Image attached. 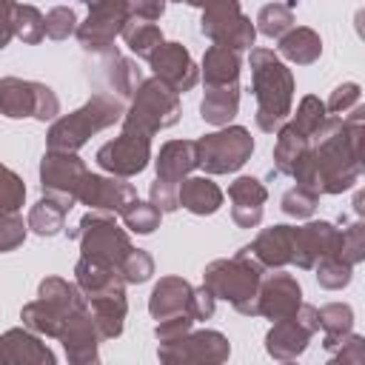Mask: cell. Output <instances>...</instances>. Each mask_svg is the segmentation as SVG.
<instances>
[{"label": "cell", "mask_w": 365, "mask_h": 365, "mask_svg": "<svg viewBox=\"0 0 365 365\" xmlns=\"http://www.w3.org/2000/svg\"><path fill=\"white\" fill-rule=\"evenodd\" d=\"M362 103L345 117H325L308 140L305 157L291 171L297 185L314 194H342L354 188L362 174Z\"/></svg>", "instance_id": "1"}, {"label": "cell", "mask_w": 365, "mask_h": 365, "mask_svg": "<svg viewBox=\"0 0 365 365\" xmlns=\"http://www.w3.org/2000/svg\"><path fill=\"white\" fill-rule=\"evenodd\" d=\"M251 88L257 97V125L271 134L291 114L294 74L271 48H251Z\"/></svg>", "instance_id": "2"}, {"label": "cell", "mask_w": 365, "mask_h": 365, "mask_svg": "<svg viewBox=\"0 0 365 365\" xmlns=\"http://www.w3.org/2000/svg\"><path fill=\"white\" fill-rule=\"evenodd\" d=\"M265 277V268L251 259L245 251H237L231 259H214L202 271V288L214 299L231 302V308L242 317H259L257 314V294L259 282Z\"/></svg>", "instance_id": "3"}, {"label": "cell", "mask_w": 365, "mask_h": 365, "mask_svg": "<svg viewBox=\"0 0 365 365\" xmlns=\"http://www.w3.org/2000/svg\"><path fill=\"white\" fill-rule=\"evenodd\" d=\"M125 106L123 100L97 91L88 97L86 106H80L77 111L60 117L51 123L48 128V151H66V154H77V148H83L88 143V137L111 128L114 123H123Z\"/></svg>", "instance_id": "4"}, {"label": "cell", "mask_w": 365, "mask_h": 365, "mask_svg": "<svg viewBox=\"0 0 365 365\" xmlns=\"http://www.w3.org/2000/svg\"><path fill=\"white\" fill-rule=\"evenodd\" d=\"M177 120H180V97L157 77H148L134 91L131 106L123 114V128L137 131L143 137H154L157 131L171 128Z\"/></svg>", "instance_id": "5"}, {"label": "cell", "mask_w": 365, "mask_h": 365, "mask_svg": "<svg viewBox=\"0 0 365 365\" xmlns=\"http://www.w3.org/2000/svg\"><path fill=\"white\" fill-rule=\"evenodd\" d=\"M68 237H74L80 242L83 259H94L100 265L117 268L123 265V259L134 251L128 234L114 222L111 214H100V211H88L74 231H68Z\"/></svg>", "instance_id": "6"}, {"label": "cell", "mask_w": 365, "mask_h": 365, "mask_svg": "<svg viewBox=\"0 0 365 365\" xmlns=\"http://www.w3.org/2000/svg\"><path fill=\"white\" fill-rule=\"evenodd\" d=\"M197 145V168L205 174H231L242 168L254 151V137L242 125H225L220 131H211L200 140Z\"/></svg>", "instance_id": "7"}, {"label": "cell", "mask_w": 365, "mask_h": 365, "mask_svg": "<svg viewBox=\"0 0 365 365\" xmlns=\"http://www.w3.org/2000/svg\"><path fill=\"white\" fill-rule=\"evenodd\" d=\"M0 114H6L11 120L34 117V120L46 123L60 114V100L46 83L3 77L0 80Z\"/></svg>", "instance_id": "8"}, {"label": "cell", "mask_w": 365, "mask_h": 365, "mask_svg": "<svg viewBox=\"0 0 365 365\" xmlns=\"http://www.w3.org/2000/svg\"><path fill=\"white\" fill-rule=\"evenodd\" d=\"M231 356V345L220 331H188L171 342H160L157 359L160 365H225Z\"/></svg>", "instance_id": "9"}, {"label": "cell", "mask_w": 365, "mask_h": 365, "mask_svg": "<svg viewBox=\"0 0 365 365\" xmlns=\"http://www.w3.org/2000/svg\"><path fill=\"white\" fill-rule=\"evenodd\" d=\"M200 31L214 43L222 46L228 51H242L251 48L257 40V29L254 23L242 14L240 3L228 0V3H208L202 9V20H200Z\"/></svg>", "instance_id": "10"}, {"label": "cell", "mask_w": 365, "mask_h": 365, "mask_svg": "<svg viewBox=\"0 0 365 365\" xmlns=\"http://www.w3.org/2000/svg\"><path fill=\"white\" fill-rule=\"evenodd\" d=\"M88 168L77 154L66 151H46L40 163V188L46 200H54L60 208L71 211L77 202V194L83 188Z\"/></svg>", "instance_id": "11"}, {"label": "cell", "mask_w": 365, "mask_h": 365, "mask_svg": "<svg viewBox=\"0 0 365 365\" xmlns=\"http://www.w3.org/2000/svg\"><path fill=\"white\" fill-rule=\"evenodd\" d=\"M317 331H319L317 308L302 302L294 317H285V319L271 325V331L265 334V351L277 362H294L308 348V339Z\"/></svg>", "instance_id": "12"}, {"label": "cell", "mask_w": 365, "mask_h": 365, "mask_svg": "<svg viewBox=\"0 0 365 365\" xmlns=\"http://www.w3.org/2000/svg\"><path fill=\"white\" fill-rule=\"evenodd\" d=\"M128 23V3L125 0H100L88 6L86 23L77 26V40L91 54H106L114 37Z\"/></svg>", "instance_id": "13"}, {"label": "cell", "mask_w": 365, "mask_h": 365, "mask_svg": "<svg viewBox=\"0 0 365 365\" xmlns=\"http://www.w3.org/2000/svg\"><path fill=\"white\" fill-rule=\"evenodd\" d=\"M97 165L103 171H108L111 177L128 180L134 174H140L148 160H151V137H143L137 131H120V137H114L111 143L97 148Z\"/></svg>", "instance_id": "14"}, {"label": "cell", "mask_w": 365, "mask_h": 365, "mask_svg": "<svg viewBox=\"0 0 365 365\" xmlns=\"http://www.w3.org/2000/svg\"><path fill=\"white\" fill-rule=\"evenodd\" d=\"M339 242H342V231L328 222V220H314L305 222L294 231V254L291 262L297 268H317L322 259L328 257H339Z\"/></svg>", "instance_id": "15"}, {"label": "cell", "mask_w": 365, "mask_h": 365, "mask_svg": "<svg viewBox=\"0 0 365 365\" xmlns=\"http://www.w3.org/2000/svg\"><path fill=\"white\" fill-rule=\"evenodd\" d=\"M148 66L154 71V77L168 86L174 94L180 91H191L200 80V68L197 63L191 60L188 48L182 43H163L151 57H148Z\"/></svg>", "instance_id": "16"}, {"label": "cell", "mask_w": 365, "mask_h": 365, "mask_svg": "<svg viewBox=\"0 0 365 365\" xmlns=\"http://www.w3.org/2000/svg\"><path fill=\"white\" fill-rule=\"evenodd\" d=\"M134 200H137V188L128 180L100 177V174H86L83 188L77 194V202L100 214H123Z\"/></svg>", "instance_id": "17"}, {"label": "cell", "mask_w": 365, "mask_h": 365, "mask_svg": "<svg viewBox=\"0 0 365 365\" xmlns=\"http://www.w3.org/2000/svg\"><path fill=\"white\" fill-rule=\"evenodd\" d=\"M299 305H302V288H299L297 277H291V274L262 277L259 294H257V314L259 317L279 322L285 317H294Z\"/></svg>", "instance_id": "18"}, {"label": "cell", "mask_w": 365, "mask_h": 365, "mask_svg": "<svg viewBox=\"0 0 365 365\" xmlns=\"http://www.w3.org/2000/svg\"><path fill=\"white\" fill-rule=\"evenodd\" d=\"M0 365H57L54 351L26 328L0 334Z\"/></svg>", "instance_id": "19"}, {"label": "cell", "mask_w": 365, "mask_h": 365, "mask_svg": "<svg viewBox=\"0 0 365 365\" xmlns=\"http://www.w3.org/2000/svg\"><path fill=\"white\" fill-rule=\"evenodd\" d=\"M231 220L240 228H257L262 222V205L268 200V188L257 177H237L228 185Z\"/></svg>", "instance_id": "20"}, {"label": "cell", "mask_w": 365, "mask_h": 365, "mask_svg": "<svg viewBox=\"0 0 365 365\" xmlns=\"http://www.w3.org/2000/svg\"><path fill=\"white\" fill-rule=\"evenodd\" d=\"M294 231H297V225L262 228L257 234V240L251 245H245L242 251L251 259H257L262 268H282L291 262V254H294Z\"/></svg>", "instance_id": "21"}, {"label": "cell", "mask_w": 365, "mask_h": 365, "mask_svg": "<svg viewBox=\"0 0 365 365\" xmlns=\"http://www.w3.org/2000/svg\"><path fill=\"white\" fill-rule=\"evenodd\" d=\"M60 342L66 348V356H68V365H86V362H97V342L100 334L94 328V319H91V311H83L77 314L74 319L66 322L63 334H60Z\"/></svg>", "instance_id": "22"}, {"label": "cell", "mask_w": 365, "mask_h": 365, "mask_svg": "<svg viewBox=\"0 0 365 365\" xmlns=\"http://www.w3.org/2000/svg\"><path fill=\"white\" fill-rule=\"evenodd\" d=\"M97 68H100V74H103V80L108 86L106 94H111L117 100H131L134 91L143 86V71L137 68V63L123 57L117 48H108L106 54H100V66Z\"/></svg>", "instance_id": "23"}, {"label": "cell", "mask_w": 365, "mask_h": 365, "mask_svg": "<svg viewBox=\"0 0 365 365\" xmlns=\"http://www.w3.org/2000/svg\"><path fill=\"white\" fill-rule=\"evenodd\" d=\"M191 297H194V285L182 277H163L151 297H148V314L160 322L177 314H191Z\"/></svg>", "instance_id": "24"}, {"label": "cell", "mask_w": 365, "mask_h": 365, "mask_svg": "<svg viewBox=\"0 0 365 365\" xmlns=\"http://www.w3.org/2000/svg\"><path fill=\"white\" fill-rule=\"evenodd\" d=\"M154 165H157V180L160 182H168V185L180 188V182L188 180V174L197 168L194 140H168V143H163Z\"/></svg>", "instance_id": "25"}, {"label": "cell", "mask_w": 365, "mask_h": 365, "mask_svg": "<svg viewBox=\"0 0 365 365\" xmlns=\"http://www.w3.org/2000/svg\"><path fill=\"white\" fill-rule=\"evenodd\" d=\"M37 299H40L48 311H54L63 322H68V319H74L77 314L88 311V302H86V297L80 294V288H77L74 282L63 279V277H46V279L40 282V288H37Z\"/></svg>", "instance_id": "26"}, {"label": "cell", "mask_w": 365, "mask_h": 365, "mask_svg": "<svg viewBox=\"0 0 365 365\" xmlns=\"http://www.w3.org/2000/svg\"><path fill=\"white\" fill-rule=\"evenodd\" d=\"M88 311L94 319V328L100 334V339H114L123 334V322H125V288H117L111 294H103L97 299H88Z\"/></svg>", "instance_id": "27"}, {"label": "cell", "mask_w": 365, "mask_h": 365, "mask_svg": "<svg viewBox=\"0 0 365 365\" xmlns=\"http://www.w3.org/2000/svg\"><path fill=\"white\" fill-rule=\"evenodd\" d=\"M74 285L80 288V294L86 297V302L88 299H97L103 294H111L117 288H125V282H123V277H120L117 268L100 265L94 259H83V257H80V262L74 268Z\"/></svg>", "instance_id": "28"}, {"label": "cell", "mask_w": 365, "mask_h": 365, "mask_svg": "<svg viewBox=\"0 0 365 365\" xmlns=\"http://www.w3.org/2000/svg\"><path fill=\"white\" fill-rule=\"evenodd\" d=\"M177 200L185 211L197 214V217H208L214 211H220L222 205V188L208 180V177H188L180 182V191H177Z\"/></svg>", "instance_id": "29"}, {"label": "cell", "mask_w": 365, "mask_h": 365, "mask_svg": "<svg viewBox=\"0 0 365 365\" xmlns=\"http://www.w3.org/2000/svg\"><path fill=\"white\" fill-rule=\"evenodd\" d=\"M317 319H319V328L325 331L322 348L331 354L354 334V308L348 302H328L317 308Z\"/></svg>", "instance_id": "30"}, {"label": "cell", "mask_w": 365, "mask_h": 365, "mask_svg": "<svg viewBox=\"0 0 365 365\" xmlns=\"http://www.w3.org/2000/svg\"><path fill=\"white\" fill-rule=\"evenodd\" d=\"M240 108V83L231 86H217V88H205V97L200 103V117L211 125L225 128Z\"/></svg>", "instance_id": "31"}, {"label": "cell", "mask_w": 365, "mask_h": 365, "mask_svg": "<svg viewBox=\"0 0 365 365\" xmlns=\"http://www.w3.org/2000/svg\"><path fill=\"white\" fill-rule=\"evenodd\" d=\"M240 68H242V63H240V54L237 51H228L222 46H208L205 48V57H202V80H205V88L237 83Z\"/></svg>", "instance_id": "32"}, {"label": "cell", "mask_w": 365, "mask_h": 365, "mask_svg": "<svg viewBox=\"0 0 365 365\" xmlns=\"http://www.w3.org/2000/svg\"><path fill=\"white\" fill-rule=\"evenodd\" d=\"M279 54L297 66H311L314 60H319L322 54V40L314 29H305V26H297L291 31H285L279 37Z\"/></svg>", "instance_id": "33"}, {"label": "cell", "mask_w": 365, "mask_h": 365, "mask_svg": "<svg viewBox=\"0 0 365 365\" xmlns=\"http://www.w3.org/2000/svg\"><path fill=\"white\" fill-rule=\"evenodd\" d=\"M308 151V137H302L291 123H285L277 134V145H274V171L277 174H288L297 168V163L305 157Z\"/></svg>", "instance_id": "34"}, {"label": "cell", "mask_w": 365, "mask_h": 365, "mask_svg": "<svg viewBox=\"0 0 365 365\" xmlns=\"http://www.w3.org/2000/svg\"><path fill=\"white\" fill-rule=\"evenodd\" d=\"M120 37L125 40V46L137 54V57H143V60H148L165 40H163V31H160V26L157 23H145V20H131L128 17V23L123 26V31H120Z\"/></svg>", "instance_id": "35"}, {"label": "cell", "mask_w": 365, "mask_h": 365, "mask_svg": "<svg viewBox=\"0 0 365 365\" xmlns=\"http://www.w3.org/2000/svg\"><path fill=\"white\" fill-rule=\"evenodd\" d=\"M66 208H60L54 200H40V202H34L31 205V211H29V228L37 234V237H54V234H60L63 231V225H66Z\"/></svg>", "instance_id": "36"}, {"label": "cell", "mask_w": 365, "mask_h": 365, "mask_svg": "<svg viewBox=\"0 0 365 365\" xmlns=\"http://www.w3.org/2000/svg\"><path fill=\"white\" fill-rule=\"evenodd\" d=\"M20 319L26 325V331H34V334H43V336H57V339H60V334L66 328V322L54 311H48L40 299L26 302L23 311H20Z\"/></svg>", "instance_id": "37"}, {"label": "cell", "mask_w": 365, "mask_h": 365, "mask_svg": "<svg viewBox=\"0 0 365 365\" xmlns=\"http://www.w3.org/2000/svg\"><path fill=\"white\" fill-rule=\"evenodd\" d=\"M257 29L265 34V37H282L285 31L294 29V3H268L259 9L257 14Z\"/></svg>", "instance_id": "38"}, {"label": "cell", "mask_w": 365, "mask_h": 365, "mask_svg": "<svg viewBox=\"0 0 365 365\" xmlns=\"http://www.w3.org/2000/svg\"><path fill=\"white\" fill-rule=\"evenodd\" d=\"M11 23H14V37H20L29 46H34V43H40L46 37V31H43V14L34 6L14 3L11 6Z\"/></svg>", "instance_id": "39"}, {"label": "cell", "mask_w": 365, "mask_h": 365, "mask_svg": "<svg viewBox=\"0 0 365 365\" xmlns=\"http://www.w3.org/2000/svg\"><path fill=\"white\" fill-rule=\"evenodd\" d=\"M325 117H328L325 103H322L319 97H314V94H305V97L299 100V106H297V114H294L291 125H294L302 137L311 140V137L317 134V128L325 123Z\"/></svg>", "instance_id": "40"}, {"label": "cell", "mask_w": 365, "mask_h": 365, "mask_svg": "<svg viewBox=\"0 0 365 365\" xmlns=\"http://www.w3.org/2000/svg\"><path fill=\"white\" fill-rule=\"evenodd\" d=\"M120 217H123V225L134 234H151L154 228H160V220H163V214L151 202H143V200H134Z\"/></svg>", "instance_id": "41"}, {"label": "cell", "mask_w": 365, "mask_h": 365, "mask_svg": "<svg viewBox=\"0 0 365 365\" xmlns=\"http://www.w3.org/2000/svg\"><path fill=\"white\" fill-rule=\"evenodd\" d=\"M23 200H26V185H23V180H20L11 168L0 165V217L17 214L20 205H23Z\"/></svg>", "instance_id": "42"}, {"label": "cell", "mask_w": 365, "mask_h": 365, "mask_svg": "<svg viewBox=\"0 0 365 365\" xmlns=\"http://www.w3.org/2000/svg\"><path fill=\"white\" fill-rule=\"evenodd\" d=\"M317 202H319V194L302 188V185H294L282 194V214L285 217H294V220H308L314 211H317Z\"/></svg>", "instance_id": "43"}, {"label": "cell", "mask_w": 365, "mask_h": 365, "mask_svg": "<svg viewBox=\"0 0 365 365\" xmlns=\"http://www.w3.org/2000/svg\"><path fill=\"white\" fill-rule=\"evenodd\" d=\"M339 231H342L339 259L354 268V265H359V262L365 259V225L356 220V222H351V225H345V228H339Z\"/></svg>", "instance_id": "44"}, {"label": "cell", "mask_w": 365, "mask_h": 365, "mask_svg": "<svg viewBox=\"0 0 365 365\" xmlns=\"http://www.w3.org/2000/svg\"><path fill=\"white\" fill-rule=\"evenodd\" d=\"M314 271H317V282H319V288H325V291H339V288H345V285L351 282V277H354V268L345 265L339 257H328V259H322Z\"/></svg>", "instance_id": "45"}, {"label": "cell", "mask_w": 365, "mask_h": 365, "mask_svg": "<svg viewBox=\"0 0 365 365\" xmlns=\"http://www.w3.org/2000/svg\"><path fill=\"white\" fill-rule=\"evenodd\" d=\"M43 31L51 40H66L68 34H74L77 31V14H74V9H68V6L48 9L43 14Z\"/></svg>", "instance_id": "46"}, {"label": "cell", "mask_w": 365, "mask_h": 365, "mask_svg": "<svg viewBox=\"0 0 365 365\" xmlns=\"http://www.w3.org/2000/svg\"><path fill=\"white\" fill-rule=\"evenodd\" d=\"M151 274H154V259H151V254L143 251V248H134V251L123 259V265H120V277H123L125 285H140V282L151 279Z\"/></svg>", "instance_id": "47"}, {"label": "cell", "mask_w": 365, "mask_h": 365, "mask_svg": "<svg viewBox=\"0 0 365 365\" xmlns=\"http://www.w3.org/2000/svg\"><path fill=\"white\" fill-rule=\"evenodd\" d=\"M359 97H362L359 83H342L331 91V97L325 103V111L334 114V117H345L348 111H354L359 106Z\"/></svg>", "instance_id": "48"}, {"label": "cell", "mask_w": 365, "mask_h": 365, "mask_svg": "<svg viewBox=\"0 0 365 365\" xmlns=\"http://www.w3.org/2000/svg\"><path fill=\"white\" fill-rule=\"evenodd\" d=\"M26 228H29V225H23V217H17V214L0 217V254L14 251L17 245H23Z\"/></svg>", "instance_id": "49"}, {"label": "cell", "mask_w": 365, "mask_h": 365, "mask_svg": "<svg viewBox=\"0 0 365 365\" xmlns=\"http://www.w3.org/2000/svg\"><path fill=\"white\" fill-rule=\"evenodd\" d=\"M325 365H365V339L359 334H351Z\"/></svg>", "instance_id": "50"}, {"label": "cell", "mask_w": 365, "mask_h": 365, "mask_svg": "<svg viewBox=\"0 0 365 365\" xmlns=\"http://www.w3.org/2000/svg\"><path fill=\"white\" fill-rule=\"evenodd\" d=\"M191 328H194L191 314H177V317L160 319V322L154 325V336H157L160 342H171V339H177V336H182V334H188Z\"/></svg>", "instance_id": "51"}, {"label": "cell", "mask_w": 365, "mask_h": 365, "mask_svg": "<svg viewBox=\"0 0 365 365\" xmlns=\"http://www.w3.org/2000/svg\"><path fill=\"white\" fill-rule=\"evenodd\" d=\"M177 191H180V188H174V185H168V182H160V180H154V182H151V188H148V202H151L160 214L177 211V208H180Z\"/></svg>", "instance_id": "52"}, {"label": "cell", "mask_w": 365, "mask_h": 365, "mask_svg": "<svg viewBox=\"0 0 365 365\" xmlns=\"http://www.w3.org/2000/svg\"><path fill=\"white\" fill-rule=\"evenodd\" d=\"M163 11H165V3H157V0H128V17L131 20L154 23V20H160Z\"/></svg>", "instance_id": "53"}, {"label": "cell", "mask_w": 365, "mask_h": 365, "mask_svg": "<svg viewBox=\"0 0 365 365\" xmlns=\"http://www.w3.org/2000/svg\"><path fill=\"white\" fill-rule=\"evenodd\" d=\"M214 297L200 285V288H194V297H191V319L194 322H200V319H208V317H214Z\"/></svg>", "instance_id": "54"}, {"label": "cell", "mask_w": 365, "mask_h": 365, "mask_svg": "<svg viewBox=\"0 0 365 365\" xmlns=\"http://www.w3.org/2000/svg\"><path fill=\"white\" fill-rule=\"evenodd\" d=\"M11 6H14V3H0V48H6V46H9V40L14 37Z\"/></svg>", "instance_id": "55"}, {"label": "cell", "mask_w": 365, "mask_h": 365, "mask_svg": "<svg viewBox=\"0 0 365 365\" xmlns=\"http://www.w3.org/2000/svg\"><path fill=\"white\" fill-rule=\"evenodd\" d=\"M362 191H356V200H354V211H356V217H362V211H365V205H362Z\"/></svg>", "instance_id": "56"}, {"label": "cell", "mask_w": 365, "mask_h": 365, "mask_svg": "<svg viewBox=\"0 0 365 365\" xmlns=\"http://www.w3.org/2000/svg\"><path fill=\"white\" fill-rule=\"evenodd\" d=\"M282 365H297V362H282Z\"/></svg>", "instance_id": "57"}]
</instances>
